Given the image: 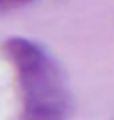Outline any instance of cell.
I'll return each instance as SVG.
<instances>
[{
    "instance_id": "obj_1",
    "label": "cell",
    "mask_w": 114,
    "mask_h": 120,
    "mask_svg": "<svg viewBox=\"0 0 114 120\" xmlns=\"http://www.w3.org/2000/svg\"><path fill=\"white\" fill-rule=\"evenodd\" d=\"M4 50L22 88V120H67L72 97L55 60L39 43L24 37L8 38Z\"/></svg>"
},
{
    "instance_id": "obj_2",
    "label": "cell",
    "mask_w": 114,
    "mask_h": 120,
    "mask_svg": "<svg viewBox=\"0 0 114 120\" xmlns=\"http://www.w3.org/2000/svg\"><path fill=\"white\" fill-rule=\"evenodd\" d=\"M5 2H25V0H0V4H5Z\"/></svg>"
}]
</instances>
